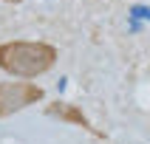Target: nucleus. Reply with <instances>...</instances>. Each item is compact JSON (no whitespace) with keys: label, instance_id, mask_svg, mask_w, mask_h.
<instances>
[{"label":"nucleus","instance_id":"obj_1","mask_svg":"<svg viewBox=\"0 0 150 144\" xmlns=\"http://www.w3.org/2000/svg\"><path fill=\"white\" fill-rule=\"evenodd\" d=\"M57 48L42 40H8L0 42V71L17 79H34L57 62Z\"/></svg>","mask_w":150,"mask_h":144},{"label":"nucleus","instance_id":"obj_2","mask_svg":"<svg viewBox=\"0 0 150 144\" xmlns=\"http://www.w3.org/2000/svg\"><path fill=\"white\" fill-rule=\"evenodd\" d=\"M42 96L45 91L34 82H0V119L42 102Z\"/></svg>","mask_w":150,"mask_h":144},{"label":"nucleus","instance_id":"obj_3","mask_svg":"<svg viewBox=\"0 0 150 144\" xmlns=\"http://www.w3.org/2000/svg\"><path fill=\"white\" fill-rule=\"evenodd\" d=\"M48 113H54V116H59V119H65V122H74V124L85 127V130H91V133H96V130L91 127V122L82 116V110H79V107H74V105H59V102H57V105H54ZM96 136H99V133H96Z\"/></svg>","mask_w":150,"mask_h":144},{"label":"nucleus","instance_id":"obj_4","mask_svg":"<svg viewBox=\"0 0 150 144\" xmlns=\"http://www.w3.org/2000/svg\"><path fill=\"white\" fill-rule=\"evenodd\" d=\"M14 3H20V0H14Z\"/></svg>","mask_w":150,"mask_h":144}]
</instances>
